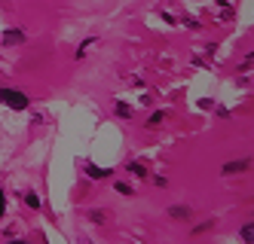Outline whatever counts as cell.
<instances>
[{
  "instance_id": "1",
  "label": "cell",
  "mask_w": 254,
  "mask_h": 244,
  "mask_svg": "<svg viewBox=\"0 0 254 244\" xmlns=\"http://www.w3.org/2000/svg\"><path fill=\"white\" fill-rule=\"evenodd\" d=\"M3 104L6 107H12V110H25L28 107V98H25V92H19V89H3Z\"/></svg>"
},
{
  "instance_id": "2",
  "label": "cell",
  "mask_w": 254,
  "mask_h": 244,
  "mask_svg": "<svg viewBox=\"0 0 254 244\" xmlns=\"http://www.w3.org/2000/svg\"><path fill=\"white\" fill-rule=\"evenodd\" d=\"M248 165H251L248 159H239V162H227V165L221 168V171H224V174H242V171H245Z\"/></svg>"
},
{
  "instance_id": "3",
  "label": "cell",
  "mask_w": 254,
  "mask_h": 244,
  "mask_svg": "<svg viewBox=\"0 0 254 244\" xmlns=\"http://www.w3.org/2000/svg\"><path fill=\"white\" fill-rule=\"evenodd\" d=\"M86 174L92 177V180H98V177H107L111 171H107V168H98V165H86Z\"/></svg>"
},
{
  "instance_id": "4",
  "label": "cell",
  "mask_w": 254,
  "mask_h": 244,
  "mask_svg": "<svg viewBox=\"0 0 254 244\" xmlns=\"http://www.w3.org/2000/svg\"><path fill=\"white\" fill-rule=\"evenodd\" d=\"M22 40H25L22 31H6V34H3V43H22Z\"/></svg>"
},
{
  "instance_id": "5",
  "label": "cell",
  "mask_w": 254,
  "mask_h": 244,
  "mask_svg": "<svg viewBox=\"0 0 254 244\" xmlns=\"http://www.w3.org/2000/svg\"><path fill=\"white\" fill-rule=\"evenodd\" d=\"M239 235H242V241H245V244H254V223L242 226V232H239Z\"/></svg>"
},
{
  "instance_id": "6",
  "label": "cell",
  "mask_w": 254,
  "mask_h": 244,
  "mask_svg": "<svg viewBox=\"0 0 254 244\" xmlns=\"http://www.w3.org/2000/svg\"><path fill=\"white\" fill-rule=\"evenodd\" d=\"M162 122H166V113H162V110H156V113L147 119V125H150V128H156V125H162Z\"/></svg>"
},
{
  "instance_id": "7",
  "label": "cell",
  "mask_w": 254,
  "mask_h": 244,
  "mask_svg": "<svg viewBox=\"0 0 254 244\" xmlns=\"http://www.w3.org/2000/svg\"><path fill=\"white\" fill-rule=\"evenodd\" d=\"M169 217H175V220H184V217H190V211H187V208H178V204H175V208H169Z\"/></svg>"
},
{
  "instance_id": "8",
  "label": "cell",
  "mask_w": 254,
  "mask_h": 244,
  "mask_svg": "<svg viewBox=\"0 0 254 244\" xmlns=\"http://www.w3.org/2000/svg\"><path fill=\"white\" fill-rule=\"evenodd\" d=\"M129 171H132L135 177H147V168H144V165H138V162H132V165H129Z\"/></svg>"
},
{
  "instance_id": "9",
  "label": "cell",
  "mask_w": 254,
  "mask_h": 244,
  "mask_svg": "<svg viewBox=\"0 0 254 244\" xmlns=\"http://www.w3.org/2000/svg\"><path fill=\"white\" fill-rule=\"evenodd\" d=\"M25 204H28V208H40V198H37V193H28V195H25Z\"/></svg>"
},
{
  "instance_id": "10",
  "label": "cell",
  "mask_w": 254,
  "mask_h": 244,
  "mask_svg": "<svg viewBox=\"0 0 254 244\" xmlns=\"http://www.w3.org/2000/svg\"><path fill=\"white\" fill-rule=\"evenodd\" d=\"M117 116H132V107L129 104H117Z\"/></svg>"
},
{
  "instance_id": "11",
  "label": "cell",
  "mask_w": 254,
  "mask_h": 244,
  "mask_svg": "<svg viewBox=\"0 0 254 244\" xmlns=\"http://www.w3.org/2000/svg\"><path fill=\"white\" fill-rule=\"evenodd\" d=\"M117 193H123V195H132V186H129V183H117Z\"/></svg>"
},
{
  "instance_id": "12",
  "label": "cell",
  "mask_w": 254,
  "mask_h": 244,
  "mask_svg": "<svg viewBox=\"0 0 254 244\" xmlns=\"http://www.w3.org/2000/svg\"><path fill=\"white\" fill-rule=\"evenodd\" d=\"M89 220H92V223H104V220H107V217H104V214H101V211H92V214H89Z\"/></svg>"
},
{
  "instance_id": "13",
  "label": "cell",
  "mask_w": 254,
  "mask_h": 244,
  "mask_svg": "<svg viewBox=\"0 0 254 244\" xmlns=\"http://www.w3.org/2000/svg\"><path fill=\"white\" fill-rule=\"evenodd\" d=\"M6 244H25V241H6Z\"/></svg>"
}]
</instances>
